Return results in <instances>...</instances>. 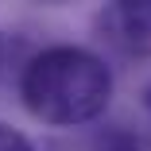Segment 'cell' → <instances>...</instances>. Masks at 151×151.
Returning a JSON list of instances; mask_svg holds the SVG:
<instances>
[{"mask_svg": "<svg viewBox=\"0 0 151 151\" xmlns=\"http://www.w3.org/2000/svg\"><path fill=\"white\" fill-rule=\"evenodd\" d=\"M128 151H151V143H132Z\"/></svg>", "mask_w": 151, "mask_h": 151, "instance_id": "obj_4", "label": "cell"}, {"mask_svg": "<svg viewBox=\"0 0 151 151\" xmlns=\"http://www.w3.org/2000/svg\"><path fill=\"white\" fill-rule=\"evenodd\" d=\"M39 4H62V0H39Z\"/></svg>", "mask_w": 151, "mask_h": 151, "instance_id": "obj_5", "label": "cell"}, {"mask_svg": "<svg viewBox=\"0 0 151 151\" xmlns=\"http://www.w3.org/2000/svg\"><path fill=\"white\" fill-rule=\"evenodd\" d=\"M19 97L35 120L58 128L89 124L109 109L112 74L81 47H50L23 66Z\"/></svg>", "mask_w": 151, "mask_h": 151, "instance_id": "obj_1", "label": "cell"}, {"mask_svg": "<svg viewBox=\"0 0 151 151\" xmlns=\"http://www.w3.org/2000/svg\"><path fill=\"white\" fill-rule=\"evenodd\" d=\"M0 151H35V147H31V139H27L23 132H16L12 124L0 120Z\"/></svg>", "mask_w": 151, "mask_h": 151, "instance_id": "obj_3", "label": "cell"}, {"mask_svg": "<svg viewBox=\"0 0 151 151\" xmlns=\"http://www.w3.org/2000/svg\"><path fill=\"white\" fill-rule=\"evenodd\" d=\"M101 31L124 54L151 58V0H109L101 12Z\"/></svg>", "mask_w": 151, "mask_h": 151, "instance_id": "obj_2", "label": "cell"}, {"mask_svg": "<svg viewBox=\"0 0 151 151\" xmlns=\"http://www.w3.org/2000/svg\"><path fill=\"white\" fill-rule=\"evenodd\" d=\"M147 109H151V89H147Z\"/></svg>", "mask_w": 151, "mask_h": 151, "instance_id": "obj_6", "label": "cell"}]
</instances>
